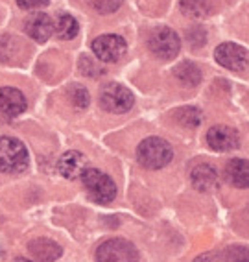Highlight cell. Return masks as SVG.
<instances>
[{
	"label": "cell",
	"instance_id": "44dd1931",
	"mask_svg": "<svg viewBox=\"0 0 249 262\" xmlns=\"http://www.w3.org/2000/svg\"><path fill=\"white\" fill-rule=\"evenodd\" d=\"M80 69L83 74H87L89 78H98V76L105 74V69L100 63H96V61L93 59V57L89 56H81L80 59Z\"/></svg>",
	"mask_w": 249,
	"mask_h": 262
},
{
	"label": "cell",
	"instance_id": "603a6c76",
	"mask_svg": "<svg viewBox=\"0 0 249 262\" xmlns=\"http://www.w3.org/2000/svg\"><path fill=\"white\" fill-rule=\"evenodd\" d=\"M122 2L124 0H90V4H93L94 10L102 15L115 13L117 10H120Z\"/></svg>",
	"mask_w": 249,
	"mask_h": 262
},
{
	"label": "cell",
	"instance_id": "ba28073f",
	"mask_svg": "<svg viewBox=\"0 0 249 262\" xmlns=\"http://www.w3.org/2000/svg\"><path fill=\"white\" fill-rule=\"evenodd\" d=\"M214 57H216V61L223 69L235 72L244 71L249 63L247 50L242 48L240 45H235V42H223V45H220L216 48V52H214Z\"/></svg>",
	"mask_w": 249,
	"mask_h": 262
},
{
	"label": "cell",
	"instance_id": "52a82bcc",
	"mask_svg": "<svg viewBox=\"0 0 249 262\" xmlns=\"http://www.w3.org/2000/svg\"><path fill=\"white\" fill-rule=\"evenodd\" d=\"M126 41L120 35H100L93 41V52L104 63H115L126 54Z\"/></svg>",
	"mask_w": 249,
	"mask_h": 262
},
{
	"label": "cell",
	"instance_id": "8fae6325",
	"mask_svg": "<svg viewBox=\"0 0 249 262\" xmlns=\"http://www.w3.org/2000/svg\"><path fill=\"white\" fill-rule=\"evenodd\" d=\"M26 109V98L19 89L2 87L0 89V113L6 118H13Z\"/></svg>",
	"mask_w": 249,
	"mask_h": 262
},
{
	"label": "cell",
	"instance_id": "e0dca14e",
	"mask_svg": "<svg viewBox=\"0 0 249 262\" xmlns=\"http://www.w3.org/2000/svg\"><path fill=\"white\" fill-rule=\"evenodd\" d=\"M179 8L187 17L201 19L212 13V0H181Z\"/></svg>",
	"mask_w": 249,
	"mask_h": 262
},
{
	"label": "cell",
	"instance_id": "ffe728a7",
	"mask_svg": "<svg viewBox=\"0 0 249 262\" xmlns=\"http://www.w3.org/2000/svg\"><path fill=\"white\" fill-rule=\"evenodd\" d=\"M69 96H71V102L78 109H85L90 102L89 91L85 89L83 85H72V87H69Z\"/></svg>",
	"mask_w": 249,
	"mask_h": 262
},
{
	"label": "cell",
	"instance_id": "d4e9b609",
	"mask_svg": "<svg viewBox=\"0 0 249 262\" xmlns=\"http://www.w3.org/2000/svg\"><path fill=\"white\" fill-rule=\"evenodd\" d=\"M48 2L50 0H17L19 8H22V10H39V8L48 6Z\"/></svg>",
	"mask_w": 249,
	"mask_h": 262
},
{
	"label": "cell",
	"instance_id": "8992f818",
	"mask_svg": "<svg viewBox=\"0 0 249 262\" xmlns=\"http://www.w3.org/2000/svg\"><path fill=\"white\" fill-rule=\"evenodd\" d=\"M135 98H133L131 91L124 87L120 83H107L102 87V93H100V105L105 109L107 113H115V115H120V113H126L133 107Z\"/></svg>",
	"mask_w": 249,
	"mask_h": 262
},
{
	"label": "cell",
	"instance_id": "277c9868",
	"mask_svg": "<svg viewBox=\"0 0 249 262\" xmlns=\"http://www.w3.org/2000/svg\"><path fill=\"white\" fill-rule=\"evenodd\" d=\"M96 262H139V251L124 238H109L96 249Z\"/></svg>",
	"mask_w": 249,
	"mask_h": 262
},
{
	"label": "cell",
	"instance_id": "9a60e30c",
	"mask_svg": "<svg viewBox=\"0 0 249 262\" xmlns=\"http://www.w3.org/2000/svg\"><path fill=\"white\" fill-rule=\"evenodd\" d=\"M227 181L236 188H249V161L233 159L225 168Z\"/></svg>",
	"mask_w": 249,
	"mask_h": 262
},
{
	"label": "cell",
	"instance_id": "4fadbf2b",
	"mask_svg": "<svg viewBox=\"0 0 249 262\" xmlns=\"http://www.w3.org/2000/svg\"><path fill=\"white\" fill-rule=\"evenodd\" d=\"M28 253L37 262H54L61 257L63 249L50 238H35L28 244Z\"/></svg>",
	"mask_w": 249,
	"mask_h": 262
},
{
	"label": "cell",
	"instance_id": "7a4b0ae2",
	"mask_svg": "<svg viewBox=\"0 0 249 262\" xmlns=\"http://www.w3.org/2000/svg\"><path fill=\"white\" fill-rule=\"evenodd\" d=\"M28 150L19 139L0 137V172L20 173L28 168Z\"/></svg>",
	"mask_w": 249,
	"mask_h": 262
},
{
	"label": "cell",
	"instance_id": "5b68a950",
	"mask_svg": "<svg viewBox=\"0 0 249 262\" xmlns=\"http://www.w3.org/2000/svg\"><path fill=\"white\" fill-rule=\"evenodd\" d=\"M148 47H150L151 54L155 57L170 61L174 59L181 50V39L174 30L163 26V28H157L151 32L150 39H148Z\"/></svg>",
	"mask_w": 249,
	"mask_h": 262
},
{
	"label": "cell",
	"instance_id": "ac0fdd59",
	"mask_svg": "<svg viewBox=\"0 0 249 262\" xmlns=\"http://www.w3.org/2000/svg\"><path fill=\"white\" fill-rule=\"evenodd\" d=\"M80 32V24L78 20L72 17V15H61L59 19L56 20L54 24V33H56L57 37L63 39V41H69V39H74Z\"/></svg>",
	"mask_w": 249,
	"mask_h": 262
},
{
	"label": "cell",
	"instance_id": "d6986e66",
	"mask_svg": "<svg viewBox=\"0 0 249 262\" xmlns=\"http://www.w3.org/2000/svg\"><path fill=\"white\" fill-rule=\"evenodd\" d=\"M175 118L181 126L185 127H197L203 120V113L197 107H181L179 111H175Z\"/></svg>",
	"mask_w": 249,
	"mask_h": 262
},
{
	"label": "cell",
	"instance_id": "6da1fadb",
	"mask_svg": "<svg viewBox=\"0 0 249 262\" xmlns=\"http://www.w3.org/2000/svg\"><path fill=\"white\" fill-rule=\"evenodd\" d=\"M174 150L172 146L159 137H148L137 148V159L148 170H159L172 161Z\"/></svg>",
	"mask_w": 249,
	"mask_h": 262
},
{
	"label": "cell",
	"instance_id": "2e32d148",
	"mask_svg": "<svg viewBox=\"0 0 249 262\" xmlns=\"http://www.w3.org/2000/svg\"><path fill=\"white\" fill-rule=\"evenodd\" d=\"M174 76L179 81L187 87H196L201 81V71L197 69V65L190 63V61H183L174 69Z\"/></svg>",
	"mask_w": 249,
	"mask_h": 262
},
{
	"label": "cell",
	"instance_id": "484cf974",
	"mask_svg": "<svg viewBox=\"0 0 249 262\" xmlns=\"http://www.w3.org/2000/svg\"><path fill=\"white\" fill-rule=\"evenodd\" d=\"M15 262H33V260H30V258H24V257H19Z\"/></svg>",
	"mask_w": 249,
	"mask_h": 262
},
{
	"label": "cell",
	"instance_id": "30bf717a",
	"mask_svg": "<svg viewBox=\"0 0 249 262\" xmlns=\"http://www.w3.org/2000/svg\"><path fill=\"white\" fill-rule=\"evenodd\" d=\"M24 30L35 42H47L54 33V23L47 13H33L24 24Z\"/></svg>",
	"mask_w": 249,
	"mask_h": 262
},
{
	"label": "cell",
	"instance_id": "5bb4252c",
	"mask_svg": "<svg viewBox=\"0 0 249 262\" xmlns=\"http://www.w3.org/2000/svg\"><path fill=\"white\" fill-rule=\"evenodd\" d=\"M190 181H192L194 188L201 192H209L218 185V172L214 166L207 163L197 164L190 172Z\"/></svg>",
	"mask_w": 249,
	"mask_h": 262
},
{
	"label": "cell",
	"instance_id": "7402d4cb",
	"mask_svg": "<svg viewBox=\"0 0 249 262\" xmlns=\"http://www.w3.org/2000/svg\"><path fill=\"white\" fill-rule=\"evenodd\" d=\"M223 262H249V249L242 246H231L223 251Z\"/></svg>",
	"mask_w": 249,
	"mask_h": 262
},
{
	"label": "cell",
	"instance_id": "cb8c5ba5",
	"mask_svg": "<svg viewBox=\"0 0 249 262\" xmlns=\"http://www.w3.org/2000/svg\"><path fill=\"white\" fill-rule=\"evenodd\" d=\"M187 41L190 42V47L199 48L205 45V41H207V33H205V30H203L201 26H194V28L188 30Z\"/></svg>",
	"mask_w": 249,
	"mask_h": 262
},
{
	"label": "cell",
	"instance_id": "9c48e42d",
	"mask_svg": "<svg viewBox=\"0 0 249 262\" xmlns=\"http://www.w3.org/2000/svg\"><path fill=\"white\" fill-rule=\"evenodd\" d=\"M207 142L212 150L216 151H231L238 148L240 139L233 127L229 126H212L207 133Z\"/></svg>",
	"mask_w": 249,
	"mask_h": 262
},
{
	"label": "cell",
	"instance_id": "7c38bea8",
	"mask_svg": "<svg viewBox=\"0 0 249 262\" xmlns=\"http://www.w3.org/2000/svg\"><path fill=\"white\" fill-rule=\"evenodd\" d=\"M57 170H59V173H61L63 178L78 179L87 170V159H85V155L80 154V151H66L57 161Z\"/></svg>",
	"mask_w": 249,
	"mask_h": 262
},
{
	"label": "cell",
	"instance_id": "3957f363",
	"mask_svg": "<svg viewBox=\"0 0 249 262\" xmlns=\"http://www.w3.org/2000/svg\"><path fill=\"white\" fill-rule=\"evenodd\" d=\"M81 179H83V187L89 192L93 202L105 205V203H111L117 198V185L107 173L100 172L96 168H87Z\"/></svg>",
	"mask_w": 249,
	"mask_h": 262
}]
</instances>
